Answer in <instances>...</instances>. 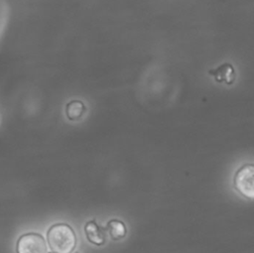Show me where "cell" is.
<instances>
[{"instance_id":"obj_6","label":"cell","mask_w":254,"mask_h":253,"mask_svg":"<svg viewBox=\"0 0 254 253\" xmlns=\"http://www.w3.org/2000/svg\"><path fill=\"white\" fill-rule=\"evenodd\" d=\"M85 112V106L80 100L69 101L65 106V114L69 120H78Z\"/></svg>"},{"instance_id":"obj_1","label":"cell","mask_w":254,"mask_h":253,"mask_svg":"<svg viewBox=\"0 0 254 253\" xmlns=\"http://www.w3.org/2000/svg\"><path fill=\"white\" fill-rule=\"evenodd\" d=\"M48 244L55 253H71L76 245V235L66 223H56L47 231Z\"/></svg>"},{"instance_id":"obj_3","label":"cell","mask_w":254,"mask_h":253,"mask_svg":"<svg viewBox=\"0 0 254 253\" xmlns=\"http://www.w3.org/2000/svg\"><path fill=\"white\" fill-rule=\"evenodd\" d=\"M17 253H47L45 238L36 232L22 234L16 243Z\"/></svg>"},{"instance_id":"obj_4","label":"cell","mask_w":254,"mask_h":253,"mask_svg":"<svg viewBox=\"0 0 254 253\" xmlns=\"http://www.w3.org/2000/svg\"><path fill=\"white\" fill-rule=\"evenodd\" d=\"M84 232L87 240L95 245H102L105 242L104 229L94 220H90L84 225Z\"/></svg>"},{"instance_id":"obj_7","label":"cell","mask_w":254,"mask_h":253,"mask_svg":"<svg viewBox=\"0 0 254 253\" xmlns=\"http://www.w3.org/2000/svg\"><path fill=\"white\" fill-rule=\"evenodd\" d=\"M107 231L113 240H119L126 235L125 224L118 219H111L106 225Z\"/></svg>"},{"instance_id":"obj_5","label":"cell","mask_w":254,"mask_h":253,"mask_svg":"<svg viewBox=\"0 0 254 253\" xmlns=\"http://www.w3.org/2000/svg\"><path fill=\"white\" fill-rule=\"evenodd\" d=\"M210 75H213L217 82H225L226 84H232L235 78V72L232 64L225 63L219 65L215 69L208 71Z\"/></svg>"},{"instance_id":"obj_8","label":"cell","mask_w":254,"mask_h":253,"mask_svg":"<svg viewBox=\"0 0 254 253\" xmlns=\"http://www.w3.org/2000/svg\"><path fill=\"white\" fill-rule=\"evenodd\" d=\"M49 253H55V252H49Z\"/></svg>"},{"instance_id":"obj_2","label":"cell","mask_w":254,"mask_h":253,"mask_svg":"<svg viewBox=\"0 0 254 253\" xmlns=\"http://www.w3.org/2000/svg\"><path fill=\"white\" fill-rule=\"evenodd\" d=\"M253 175L254 167L252 164H246L242 166L234 175L233 185L235 190L243 196L252 199L254 197L253 187Z\"/></svg>"}]
</instances>
